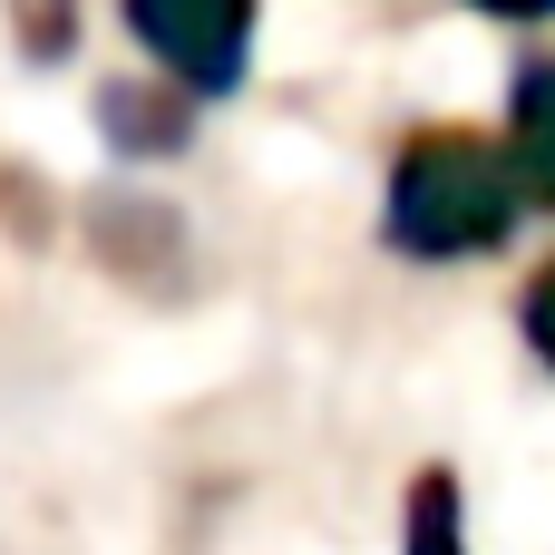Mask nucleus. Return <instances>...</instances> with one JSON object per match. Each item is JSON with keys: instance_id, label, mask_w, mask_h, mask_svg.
Masks as SVG:
<instances>
[{"instance_id": "obj_1", "label": "nucleus", "mask_w": 555, "mask_h": 555, "mask_svg": "<svg viewBox=\"0 0 555 555\" xmlns=\"http://www.w3.org/2000/svg\"><path fill=\"white\" fill-rule=\"evenodd\" d=\"M527 195L507 176V146L478 127H410L380 176V244L400 263H468L517 234Z\"/></svg>"}, {"instance_id": "obj_2", "label": "nucleus", "mask_w": 555, "mask_h": 555, "mask_svg": "<svg viewBox=\"0 0 555 555\" xmlns=\"http://www.w3.org/2000/svg\"><path fill=\"white\" fill-rule=\"evenodd\" d=\"M117 20L146 49V68L176 78L195 107L234 98L254 78V20H263V0H117Z\"/></svg>"}, {"instance_id": "obj_3", "label": "nucleus", "mask_w": 555, "mask_h": 555, "mask_svg": "<svg viewBox=\"0 0 555 555\" xmlns=\"http://www.w3.org/2000/svg\"><path fill=\"white\" fill-rule=\"evenodd\" d=\"M88 254H98L117 283H137V293H185V283H195V273H185V224H176V205H166V195H137V185H117V195L88 205Z\"/></svg>"}, {"instance_id": "obj_4", "label": "nucleus", "mask_w": 555, "mask_h": 555, "mask_svg": "<svg viewBox=\"0 0 555 555\" xmlns=\"http://www.w3.org/2000/svg\"><path fill=\"white\" fill-rule=\"evenodd\" d=\"M98 137L127 166H166V156L195 146V98L176 78H107L98 88Z\"/></svg>"}, {"instance_id": "obj_5", "label": "nucleus", "mask_w": 555, "mask_h": 555, "mask_svg": "<svg viewBox=\"0 0 555 555\" xmlns=\"http://www.w3.org/2000/svg\"><path fill=\"white\" fill-rule=\"evenodd\" d=\"M507 176H517V195L527 205H555V59L537 68H517V88H507Z\"/></svg>"}, {"instance_id": "obj_6", "label": "nucleus", "mask_w": 555, "mask_h": 555, "mask_svg": "<svg viewBox=\"0 0 555 555\" xmlns=\"http://www.w3.org/2000/svg\"><path fill=\"white\" fill-rule=\"evenodd\" d=\"M400 555H468L459 478H449V468H420V478H410V498H400Z\"/></svg>"}, {"instance_id": "obj_7", "label": "nucleus", "mask_w": 555, "mask_h": 555, "mask_svg": "<svg viewBox=\"0 0 555 555\" xmlns=\"http://www.w3.org/2000/svg\"><path fill=\"white\" fill-rule=\"evenodd\" d=\"M0 10H10L29 68H59V59L78 49V0H0Z\"/></svg>"}, {"instance_id": "obj_8", "label": "nucleus", "mask_w": 555, "mask_h": 555, "mask_svg": "<svg viewBox=\"0 0 555 555\" xmlns=\"http://www.w3.org/2000/svg\"><path fill=\"white\" fill-rule=\"evenodd\" d=\"M517 332H527V351L555 371V263L527 273V293H517Z\"/></svg>"}, {"instance_id": "obj_9", "label": "nucleus", "mask_w": 555, "mask_h": 555, "mask_svg": "<svg viewBox=\"0 0 555 555\" xmlns=\"http://www.w3.org/2000/svg\"><path fill=\"white\" fill-rule=\"evenodd\" d=\"M468 10H488V20H517V29H527V20H555V0H468Z\"/></svg>"}]
</instances>
